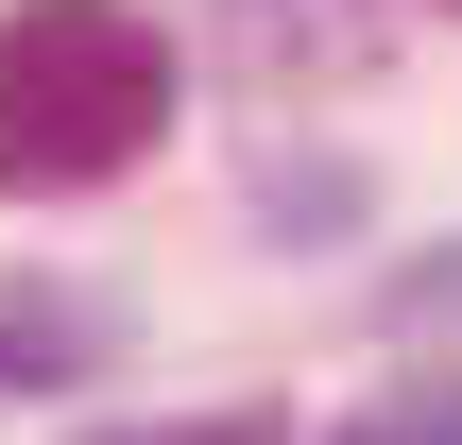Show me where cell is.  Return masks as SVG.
I'll return each mask as SVG.
<instances>
[{
  "instance_id": "obj_1",
  "label": "cell",
  "mask_w": 462,
  "mask_h": 445,
  "mask_svg": "<svg viewBox=\"0 0 462 445\" xmlns=\"http://www.w3.org/2000/svg\"><path fill=\"white\" fill-rule=\"evenodd\" d=\"M171 137V34L137 0H17L0 17V189H103Z\"/></svg>"
},
{
  "instance_id": "obj_5",
  "label": "cell",
  "mask_w": 462,
  "mask_h": 445,
  "mask_svg": "<svg viewBox=\"0 0 462 445\" xmlns=\"http://www.w3.org/2000/svg\"><path fill=\"white\" fill-rule=\"evenodd\" d=\"M446 17H462V0H446Z\"/></svg>"
},
{
  "instance_id": "obj_4",
  "label": "cell",
  "mask_w": 462,
  "mask_h": 445,
  "mask_svg": "<svg viewBox=\"0 0 462 445\" xmlns=\"http://www.w3.org/2000/svg\"><path fill=\"white\" fill-rule=\"evenodd\" d=\"M360 445H411V429H360Z\"/></svg>"
},
{
  "instance_id": "obj_3",
  "label": "cell",
  "mask_w": 462,
  "mask_h": 445,
  "mask_svg": "<svg viewBox=\"0 0 462 445\" xmlns=\"http://www.w3.org/2000/svg\"><path fill=\"white\" fill-rule=\"evenodd\" d=\"M103 445H274V429H103Z\"/></svg>"
},
{
  "instance_id": "obj_2",
  "label": "cell",
  "mask_w": 462,
  "mask_h": 445,
  "mask_svg": "<svg viewBox=\"0 0 462 445\" xmlns=\"http://www.w3.org/2000/svg\"><path fill=\"white\" fill-rule=\"evenodd\" d=\"M86 377V309H0V394H51Z\"/></svg>"
}]
</instances>
